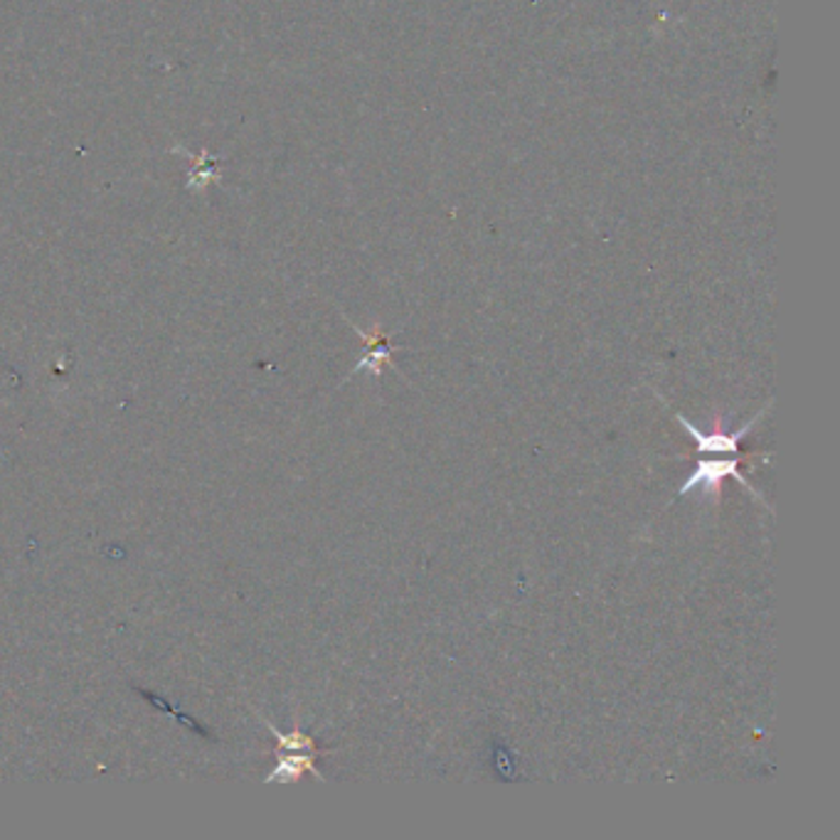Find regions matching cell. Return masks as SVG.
<instances>
[{"mask_svg": "<svg viewBox=\"0 0 840 840\" xmlns=\"http://www.w3.org/2000/svg\"><path fill=\"white\" fill-rule=\"evenodd\" d=\"M306 774L326 781L321 771L316 769V752H276V767L264 784H296Z\"/></svg>", "mask_w": 840, "mask_h": 840, "instance_id": "3", "label": "cell"}, {"mask_svg": "<svg viewBox=\"0 0 840 840\" xmlns=\"http://www.w3.org/2000/svg\"><path fill=\"white\" fill-rule=\"evenodd\" d=\"M769 412V404L761 412H757L755 417H752L745 427L737 429V431H722V429H714V431H702L695 427L693 422H688L683 417V414H675V419H678L683 424V429L690 434V437L695 439V443H698V451L700 453H737L740 451V443L742 439L747 437V434L757 427V422L765 417V414Z\"/></svg>", "mask_w": 840, "mask_h": 840, "instance_id": "2", "label": "cell"}, {"mask_svg": "<svg viewBox=\"0 0 840 840\" xmlns=\"http://www.w3.org/2000/svg\"><path fill=\"white\" fill-rule=\"evenodd\" d=\"M355 331L363 335L365 355H363V360L355 365L351 375H355V372H370V375H375V378H380L384 368H394V363H392V351H394V347H390L388 335H384L382 331H372L368 335V333L363 331V328H355Z\"/></svg>", "mask_w": 840, "mask_h": 840, "instance_id": "4", "label": "cell"}, {"mask_svg": "<svg viewBox=\"0 0 840 840\" xmlns=\"http://www.w3.org/2000/svg\"><path fill=\"white\" fill-rule=\"evenodd\" d=\"M267 730L272 732V735L276 737V752H316V742L313 737H308L306 732L301 730H292L288 735H284V732H279L272 722L264 720Z\"/></svg>", "mask_w": 840, "mask_h": 840, "instance_id": "5", "label": "cell"}, {"mask_svg": "<svg viewBox=\"0 0 840 840\" xmlns=\"http://www.w3.org/2000/svg\"><path fill=\"white\" fill-rule=\"evenodd\" d=\"M742 459H700L695 463V471L690 473V478L681 486L678 496H688L693 490H702V494H710L712 498L720 496V484L722 478H735L740 486H745L752 496L765 504V496L749 484V478L742 473ZM767 506V504H765Z\"/></svg>", "mask_w": 840, "mask_h": 840, "instance_id": "1", "label": "cell"}]
</instances>
